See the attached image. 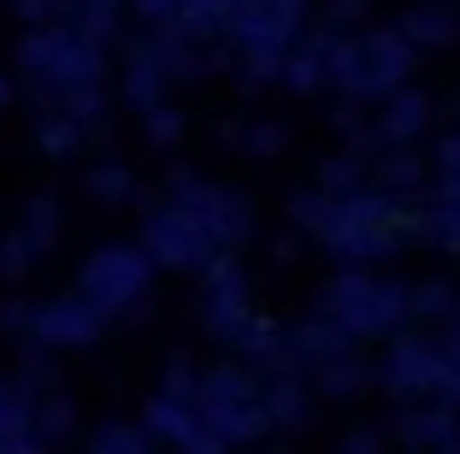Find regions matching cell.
<instances>
[{"label": "cell", "mask_w": 460, "mask_h": 454, "mask_svg": "<svg viewBox=\"0 0 460 454\" xmlns=\"http://www.w3.org/2000/svg\"><path fill=\"white\" fill-rule=\"evenodd\" d=\"M165 94H172V71H165L154 36L124 41V101L136 112H154V107H165Z\"/></svg>", "instance_id": "obj_15"}, {"label": "cell", "mask_w": 460, "mask_h": 454, "mask_svg": "<svg viewBox=\"0 0 460 454\" xmlns=\"http://www.w3.org/2000/svg\"><path fill=\"white\" fill-rule=\"evenodd\" d=\"M83 454H160V449H154V437L142 425H130V419H107V425L89 437Z\"/></svg>", "instance_id": "obj_26"}, {"label": "cell", "mask_w": 460, "mask_h": 454, "mask_svg": "<svg viewBox=\"0 0 460 454\" xmlns=\"http://www.w3.org/2000/svg\"><path fill=\"white\" fill-rule=\"evenodd\" d=\"M390 431L402 437L407 454H443L460 442V414L443 407V401H413V407H402L390 419Z\"/></svg>", "instance_id": "obj_14"}, {"label": "cell", "mask_w": 460, "mask_h": 454, "mask_svg": "<svg viewBox=\"0 0 460 454\" xmlns=\"http://www.w3.org/2000/svg\"><path fill=\"white\" fill-rule=\"evenodd\" d=\"M413 200L384 195V189H354V195L296 189V195H289V225H296L301 236H313L331 260H342V272H372V266L402 254Z\"/></svg>", "instance_id": "obj_1"}, {"label": "cell", "mask_w": 460, "mask_h": 454, "mask_svg": "<svg viewBox=\"0 0 460 454\" xmlns=\"http://www.w3.org/2000/svg\"><path fill=\"white\" fill-rule=\"evenodd\" d=\"M260 407L271 431H301L313 419V384L307 378H260Z\"/></svg>", "instance_id": "obj_19"}, {"label": "cell", "mask_w": 460, "mask_h": 454, "mask_svg": "<svg viewBox=\"0 0 460 454\" xmlns=\"http://www.w3.org/2000/svg\"><path fill=\"white\" fill-rule=\"evenodd\" d=\"M165 207L190 230H201L218 254H236L248 236H254V207H248L243 189H225V183H207L195 172H172L165 183Z\"/></svg>", "instance_id": "obj_7"}, {"label": "cell", "mask_w": 460, "mask_h": 454, "mask_svg": "<svg viewBox=\"0 0 460 454\" xmlns=\"http://www.w3.org/2000/svg\"><path fill=\"white\" fill-rule=\"evenodd\" d=\"M460 313V283L448 278H425V283H407V325H448Z\"/></svg>", "instance_id": "obj_21"}, {"label": "cell", "mask_w": 460, "mask_h": 454, "mask_svg": "<svg viewBox=\"0 0 460 454\" xmlns=\"http://www.w3.org/2000/svg\"><path fill=\"white\" fill-rule=\"evenodd\" d=\"M30 307H36V301H0V336H24L30 331Z\"/></svg>", "instance_id": "obj_40"}, {"label": "cell", "mask_w": 460, "mask_h": 454, "mask_svg": "<svg viewBox=\"0 0 460 454\" xmlns=\"http://www.w3.org/2000/svg\"><path fill=\"white\" fill-rule=\"evenodd\" d=\"M18 71H24L30 94H36L41 107H59V101H71L77 89L107 83V54H101L95 41H83L71 24L24 30V36H18Z\"/></svg>", "instance_id": "obj_3"}, {"label": "cell", "mask_w": 460, "mask_h": 454, "mask_svg": "<svg viewBox=\"0 0 460 454\" xmlns=\"http://www.w3.org/2000/svg\"><path fill=\"white\" fill-rule=\"evenodd\" d=\"M437 107L425 89H402L384 101V112L372 119V130H378V154H390V147H420V136L431 130Z\"/></svg>", "instance_id": "obj_16"}, {"label": "cell", "mask_w": 460, "mask_h": 454, "mask_svg": "<svg viewBox=\"0 0 460 454\" xmlns=\"http://www.w3.org/2000/svg\"><path fill=\"white\" fill-rule=\"evenodd\" d=\"M230 13H236V0H183L177 24L154 30V36H177V41H190V48H225Z\"/></svg>", "instance_id": "obj_18"}, {"label": "cell", "mask_w": 460, "mask_h": 454, "mask_svg": "<svg viewBox=\"0 0 460 454\" xmlns=\"http://www.w3.org/2000/svg\"><path fill=\"white\" fill-rule=\"evenodd\" d=\"M142 431H148L154 442H172V449H183V442H195L201 437V414H195L190 401H165V396H154L148 401V414H142Z\"/></svg>", "instance_id": "obj_20"}, {"label": "cell", "mask_w": 460, "mask_h": 454, "mask_svg": "<svg viewBox=\"0 0 460 454\" xmlns=\"http://www.w3.org/2000/svg\"><path fill=\"white\" fill-rule=\"evenodd\" d=\"M36 266H41V254L30 248V236H24V230H6V236H0V278L18 283V278H30Z\"/></svg>", "instance_id": "obj_29"}, {"label": "cell", "mask_w": 460, "mask_h": 454, "mask_svg": "<svg viewBox=\"0 0 460 454\" xmlns=\"http://www.w3.org/2000/svg\"><path fill=\"white\" fill-rule=\"evenodd\" d=\"M107 313L101 307H89L77 289H66V295H48V301H36L30 307V331H24V343L30 348H89V343H101L107 336Z\"/></svg>", "instance_id": "obj_11"}, {"label": "cell", "mask_w": 460, "mask_h": 454, "mask_svg": "<svg viewBox=\"0 0 460 454\" xmlns=\"http://www.w3.org/2000/svg\"><path fill=\"white\" fill-rule=\"evenodd\" d=\"M366 13H372V0H325V30L331 36H360Z\"/></svg>", "instance_id": "obj_35"}, {"label": "cell", "mask_w": 460, "mask_h": 454, "mask_svg": "<svg viewBox=\"0 0 460 454\" xmlns=\"http://www.w3.org/2000/svg\"><path fill=\"white\" fill-rule=\"evenodd\" d=\"M236 147H248V154L266 160V154H284V147H289V130L278 119H254V124H243V142H236Z\"/></svg>", "instance_id": "obj_32"}, {"label": "cell", "mask_w": 460, "mask_h": 454, "mask_svg": "<svg viewBox=\"0 0 460 454\" xmlns=\"http://www.w3.org/2000/svg\"><path fill=\"white\" fill-rule=\"evenodd\" d=\"M390 30L413 48V54H431V48H455L460 41V13L443 6V0H420V6H407Z\"/></svg>", "instance_id": "obj_17"}, {"label": "cell", "mask_w": 460, "mask_h": 454, "mask_svg": "<svg viewBox=\"0 0 460 454\" xmlns=\"http://www.w3.org/2000/svg\"><path fill=\"white\" fill-rule=\"evenodd\" d=\"M130 13L142 18L148 30H172L177 13H183V0H130Z\"/></svg>", "instance_id": "obj_36"}, {"label": "cell", "mask_w": 460, "mask_h": 454, "mask_svg": "<svg viewBox=\"0 0 460 454\" xmlns=\"http://www.w3.org/2000/svg\"><path fill=\"white\" fill-rule=\"evenodd\" d=\"M160 396L165 401H190V407H195V396H201V372H195L190 361H172L165 378H160Z\"/></svg>", "instance_id": "obj_33"}, {"label": "cell", "mask_w": 460, "mask_h": 454, "mask_svg": "<svg viewBox=\"0 0 460 454\" xmlns=\"http://www.w3.org/2000/svg\"><path fill=\"white\" fill-rule=\"evenodd\" d=\"M437 343H443V366H448V384H443V407H455L460 414V313L437 331Z\"/></svg>", "instance_id": "obj_31"}, {"label": "cell", "mask_w": 460, "mask_h": 454, "mask_svg": "<svg viewBox=\"0 0 460 454\" xmlns=\"http://www.w3.org/2000/svg\"><path fill=\"white\" fill-rule=\"evenodd\" d=\"M313 189H325V195H354V189H372V160H366V154H354V147H342V154L319 160Z\"/></svg>", "instance_id": "obj_23"}, {"label": "cell", "mask_w": 460, "mask_h": 454, "mask_svg": "<svg viewBox=\"0 0 460 454\" xmlns=\"http://www.w3.org/2000/svg\"><path fill=\"white\" fill-rule=\"evenodd\" d=\"M431 165H437V177H460V119H455V130H443V136H437Z\"/></svg>", "instance_id": "obj_37"}, {"label": "cell", "mask_w": 460, "mask_h": 454, "mask_svg": "<svg viewBox=\"0 0 460 454\" xmlns=\"http://www.w3.org/2000/svg\"><path fill=\"white\" fill-rule=\"evenodd\" d=\"M83 142H89V136H83L59 107H41V119H36V147H41V154H54V160H71Z\"/></svg>", "instance_id": "obj_27"}, {"label": "cell", "mask_w": 460, "mask_h": 454, "mask_svg": "<svg viewBox=\"0 0 460 454\" xmlns=\"http://www.w3.org/2000/svg\"><path fill=\"white\" fill-rule=\"evenodd\" d=\"M83 189L95 200H107V207H124V200H148V189L136 183V172L124 160H101V165H89L83 172Z\"/></svg>", "instance_id": "obj_22"}, {"label": "cell", "mask_w": 460, "mask_h": 454, "mask_svg": "<svg viewBox=\"0 0 460 454\" xmlns=\"http://www.w3.org/2000/svg\"><path fill=\"white\" fill-rule=\"evenodd\" d=\"M307 384L319 389L325 401H354L360 389H372V384H378V378H372V366H366L360 354H354V361H337V366H325V372H313Z\"/></svg>", "instance_id": "obj_24"}, {"label": "cell", "mask_w": 460, "mask_h": 454, "mask_svg": "<svg viewBox=\"0 0 460 454\" xmlns=\"http://www.w3.org/2000/svg\"><path fill=\"white\" fill-rule=\"evenodd\" d=\"M77 295L107 319H148L154 260L142 254V242H107L77 266Z\"/></svg>", "instance_id": "obj_6"}, {"label": "cell", "mask_w": 460, "mask_h": 454, "mask_svg": "<svg viewBox=\"0 0 460 454\" xmlns=\"http://www.w3.org/2000/svg\"><path fill=\"white\" fill-rule=\"evenodd\" d=\"M18 230L30 236V248H36L41 260H48V248L59 242V230H66V218H59V200L54 195H36L24 200V218H18Z\"/></svg>", "instance_id": "obj_25"}, {"label": "cell", "mask_w": 460, "mask_h": 454, "mask_svg": "<svg viewBox=\"0 0 460 454\" xmlns=\"http://www.w3.org/2000/svg\"><path fill=\"white\" fill-rule=\"evenodd\" d=\"M124 6H130V0H71V18H107V24H124Z\"/></svg>", "instance_id": "obj_39"}, {"label": "cell", "mask_w": 460, "mask_h": 454, "mask_svg": "<svg viewBox=\"0 0 460 454\" xmlns=\"http://www.w3.org/2000/svg\"><path fill=\"white\" fill-rule=\"evenodd\" d=\"M319 313H331L354 343H366V336H402L407 331V283L384 278V272H337L319 289Z\"/></svg>", "instance_id": "obj_5"}, {"label": "cell", "mask_w": 460, "mask_h": 454, "mask_svg": "<svg viewBox=\"0 0 460 454\" xmlns=\"http://www.w3.org/2000/svg\"><path fill=\"white\" fill-rule=\"evenodd\" d=\"M413 59H420V54H413L390 24H384V30H360V36L342 41L337 71H331V89H337L342 101H354V107H384L390 94L407 89Z\"/></svg>", "instance_id": "obj_4"}, {"label": "cell", "mask_w": 460, "mask_h": 454, "mask_svg": "<svg viewBox=\"0 0 460 454\" xmlns=\"http://www.w3.org/2000/svg\"><path fill=\"white\" fill-rule=\"evenodd\" d=\"M443 454H460V442H455V449H443Z\"/></svg>", "instance_id": "obj_44"}, {"label": "cell", "mask_w": 460, "mask_h": 454, "mask_svg": "<svg viewBox=\"0 0 460 454\" xmlns=\"http://www.w3.org/2000/svg\"><path fill=\"white\" fill-rule=\"evenodd\" d=\"M307 6L313 0H236L225 48L243 59V66H236L243 89H271V83H278V66H284L289 48L307 36Z\"/></svg>", "instance_id": "obj_2"}, {"label": "cell", "mask_w": 460, "mask_h": 454, "mask_svg": "<svg viewBox=\"0 0 460 454\" xmlns=\"http://www.w3.org/2000/svg\"><path fill=\"white\" fill-rule=\"evenodd\" d=\"M372 378H378L390 396H402L407 407H413V401H443V384H448L443 343H437L431 331H402V336H390L384 361L372 366Z\"/></svg>", "instance_id": "obj_9"}, {"label": "cell", "mask_w": 460, "mask_h": 454, "mask_svg": "<svg viewBox=\"0 0 460 454\" xmlns=\"http://www.w3.org/2000/svg\"><path fill=\"white\" fill-rule=\"evenodd\" d=\"M271 260H278V266H289V260H296V236H278V242H271Z\"/></svg>", "instance_id": "obj_42"}, {"label": "cell", "mask_w": 460, "mask_h": 454, "mask_svg": "<svg viewBox=\"0 0 460 454\" xmlns=\"http://www.w3.org/2000/svg\"><path fill=\"white\" fill-rule=\"evenodd\" d=\"M425 195H437V200H455L460 207V177H431V189Z\"/></svg>", "instance_id": "obj_41"}, {"label": "cell", "mask_w": 460, "mask_h": 454, "mask_svg": "<svg viewBox=\"0 0 460 454\" xmlns=\"http://www.w3.org/2000/svg\"><path fill=\"white\" fill-rule=\"evenodd\" d=\"M183 130H190V112L172 107V101H165V107H154V112H142V136H148L154 147H172Z\"/></svg>", "instance_id": "obj_30"}, {"label": "cell", "mask_w": 460, "mask_h": 454, "mask_svg": "<svg viewBox=\"0 0 460 454\" xmlns=\"http://www.w3.org/2000/svg\"><path fill=\"white\" fill-rule=\"evenodd\" d=\"M201 325L218 336V343H243V331L254 325V301H248V272L236 266V254L213 260L201 272Z\"/></svg>", "instance_id": "obj_12"}, {"label": "cell", "mask_w": 460, "mask_h": 454, "mask_svg": "<svg viewBox=\"0 0 460 454\" xmlns=\"http://www.w3.org/2000/svg\"><path fill=\"white\" fill-rule=\"evenodd\" d=\"M278 454H296V449H278Z\"/></svg>", "instance_id": "obj_46"}, {"label": "cell", "mask_w": 460, "mask_h": 454, "mask_svg": "<svg viewBox=\"0 0 460 454\" xmlns=\"http://www.w3.org/2000/svg\"><path fill=\"white\" fill-rule=\"evenodd\" d=\"M13 13L24 18L30 30H54L71 18V0H13Z\"/></svg>", "instance_id": "obj_34"}, {"label": "cell", "mask_w": 460, "mask_h": 454, "mask_svg": "<svg viewBox=\"0 0 460 454\" xmlns=\"http://www.w3.org/2000/svg\"><path fill=\"white\" fill-rule=\"evenodd\" d=\"M384 449H390V442H384V425H354L337 454H384Z\"/></svg>", "instance_id": "obj_38"}, {"label": "cell", "mask_w": 460, "mask_h": 454, "mask_svg": "<svg viewBox=\"0 0 460 454\" xmlns=\"http://www.w3.org/2000/svg\"><path fill=\"white\" fill-rule=\"evenodd\" d=\"M342 41H349V36H331V30H307V36H301L296 48H289V59L278 66V83H284L289 94H313V89H325L331 71H337Z\"/></svg>", "instance_id": "obj_13"}, {"label": "cell", "mask_w": 460, "mask_h": 454, "mask_svg": "<svg viewBox=\"0 0 460 454\" xmlns=\"http://www.w3.org/2000/svg\"><path fill=\"white\" fill-rule=\"evenodd\" d=\"M443 6H460V0H443Z\"/></svg>", "instance_id": "obj_45"}, {"label": "cell", "mask_w": 460, "mask_h": 454, "mask_svg": "<svg viewBox=\"0 0 460 454\" xmlns=\"http://www.w3.org/2000/svg\"><path fill=\"white\" fill-rule=\"evenodd\" d=\"M36 431H41V442H48V449H54V442H66L71 431H77V407H71V396H59V389L36 396Z\"/></svg>", "instance_id": "obj_28"}, {"label": "cell", "mask_w": 460, "mask_h": 454, "mask_svg": "<svg viewBox=\"0 0 460 454\" xmlns=\"http://www.w3.org/2000/svg\"><path fill=\"white\" fill-rule=\"evenodd\" d=\"M0 107H13V77H0Z\"/></svg>", "instance_id": "obj_43"}, {"label": "cell", "mask_w": 460, "mask_h": 454, "mask_svg": "<svg viewBox=\"0 0 460 454\" xmlns=\"http://www.w3.org/2000/svg\"><path fill=\"white\" fill-rule=\"evenodd\" d=\"M136 242H142V254L154 260V272H195V278H201L213 260H225L213 242H207L201 230L183 225V218H177L165 200L142 213V236H136Z\"/></svg>", "instance_id": "obj_10"}, {"label": "cell", "mask_w": 460, "mask_h": 454, "mask_svg": "<svg viewBox=\"0 0 460 454\" xmlns=\"http://www.w3.org/2000/svg\"><path fill=\"white\" fill-rule=\"evenodd\" d=\"M195 414L213 431L225 449H248V442L266 437V407H260V372H248L243 361H225L213 372H201V396H195Z\"/></svg>", "instance_id": "obj_8"}]
</instances>
